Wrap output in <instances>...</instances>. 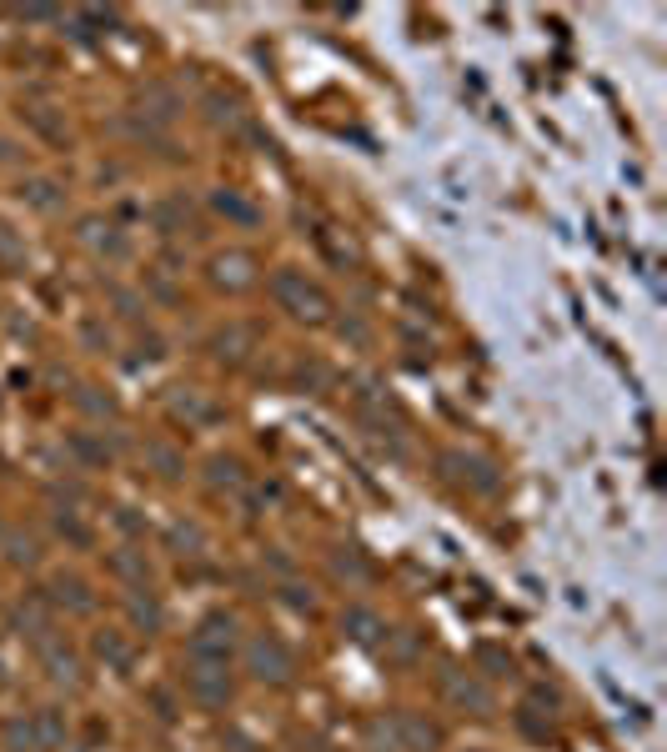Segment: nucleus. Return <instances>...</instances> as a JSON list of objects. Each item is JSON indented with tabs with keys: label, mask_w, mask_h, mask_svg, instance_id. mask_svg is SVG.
<instances>
[{
	"label": "nucleus",
	"mask_w": 667,
	"mask_h": 752,
	"mask_svg": "<svg viewBox=\"0 0 667 752\" xmlns=\"http://www.w3.org/2000/svg\"><path fill=\"white\" fill-rule=\"evenodd\" d=\"M246 662H251L256 677H271V682H286V677H291V657H286V647L271 642V637H256V642L246 647Z\"/></svg>",
	"instance_id": "nucleus-2"
},
{
	"label": "nucleus",
	"mask_w": 667,
	"mask_h": 752,
	"mask_svg": "<svg viewBox=\"0 0 667 752\" xmlns=\"http://www.w3.org/2000/svg\"><path fill=\"white\" fill-rule=\"evenodd\" d=\"M402 732H407L417 747H432V742H437V732H432V727H422L417 717H402Z\"/></svg>",
	"instance_id": "nucleus-5"
},
{
	"label": "nucleus",
	"mask_w": 667,
	"mask_h": 752,
	"mask_svg": "<svg viewBox=\"0 0 667 752\" xmlns=\"http://www.w3.org/2000/svg\"><path fill=\"white\" fill-rule=\"evenodd\" d=\"M191 687H196V697H201V702H226V697H231L221 662H201V667L191 672Z\"/></svg>",
	"instance_id": "nucleus-4"
},
{
	"label": "nucleus",
	"mask_w": 667,
	"mask_h": 752,
	"mask_svg": "<svg viewBox=\"0 0 667 752\" xmlns=\"http://www.w3.org/2000/svg\"><path fill=\"white\" fill-rule=\"evenodd\" d=\"M96 652H101V657H111L116 667L126 662V647H121V637H101V642H96Z\"/></svg>",
	"instance_id": "nucleus-6"
},
{
	"label": "nucleus",
	"mask_w": 667,
	"mask_h": 752,
	"mask_svg": "<svg viewBox=\"0 0 667 752\" xmlns=\"http://www.w3.org/2000/svg\"><path fill=\"white\" fill-rule=\"evenodd\" d=\"M231 647H236V622H231V617H206V622L191 632V652H196L201 662H221V667H226Z\"/></svg>",
	"instance_id": "nucleus-1"
},
{
	"label": "nucleus",
	"mask_w": 667,
	"mask_h": 752,
	"mask_svg": "<svg viewBox=\"0 0 667 752\" xmlns=\"http://www.w3.org/2000/svg\"><path fill=\"white\" fill-rule=\"evenodd\" d=\"M276 291H281V301H291V306H296V316H321V306H326V301H321V291H316V286H301L296 276H281V281H276Z\"/></svg>",
	"instance_id": "nucleus-3"
}]
</instances>
